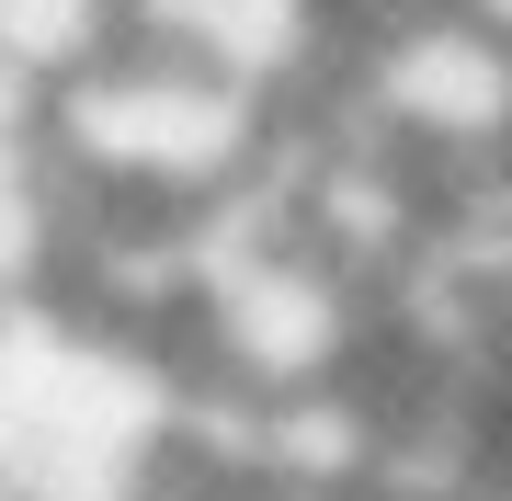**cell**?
<instances>
[{"label":"cell","instance_id":"1","mask_svg":"<svg viewBox=\"0 0 512 501\" xmlns=\"http://www.w3.org/2000/svg\"><path fill=\"white\" fill-rule=\"evenodd\" d=\"M46 149L92 205H137V217H217L251 194L285 149V103L251 80L205 69L183 46L114 35L92 69L46 80Z\"/></svg>","mask_w":512,"mask_h":501},{"label":"cell","instance_id":"2","mask_svg":"<svg viewBox=\"0 0 512 501\" xmlns=\"http://www.w3.org/2000/svg\"><path fill=\"white\" fill-rule=\"evenodd\" d=\"M114 35H126V0H0V69H23L35 92L92 69Z\"/></svg>","mask_w":512,"mask_h":501}]
</instances>
